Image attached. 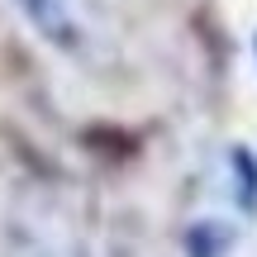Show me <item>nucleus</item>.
<instances>
[{
  "label": "nucleus",
  "instance_id": "1",
  "mask_svg": "<svg viewBox=\"0 0 257 257\" xmlns=\"http://www.w3.org/2000/svg\"><path fill=\"white\" fill-rule=\"evenodd\" d=\"M24 5L34 10V19H38V24H43V29H53V38H62L67 29H72V24H67V19H62V10L53 5V0H24Z\"/></svg>",
  "mask_w": 257,
  "mask_h": 257
}]
</instances>
